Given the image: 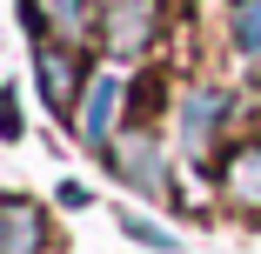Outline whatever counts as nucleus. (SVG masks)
<instances>
[{"instance_id": "nucleus-1", "label": "nucleus", "mask_w": 261, "mask_h": 254, "mask_svg": "<svg viewBox=\"0 0 261 254\" xmlns=\"http://www.w3.org/2000/svg\"><path fill=\"white\" fill-rule=\"evenodd\" d=\"M154 14H161L154 0H114L108 7V40L121 47V54H141L147 34H154Z\"/></svg>"}, {"instance_id": "nucleus-2", "label": "nucleus", "mask_w": 261, "mask_h": 254, "mask_svg": "<svg viewBox=\"0 0 261 254\" xmlns=\"http://www.w3.org/2000/svg\"><path fill=\"white\" fill-rule=\"evenodd\" d=\"M34 80H40V94H47V107L61 114L67 100H74V80H81V67H74V54H61V47H40Z\"/></svg>"}, {"instance_id": "nucleus-3", "label": "nucleus", "mask_w": 261, "mask_h": 254, "mask_svg": "<svg viewBox=\"0 0 261 254\" xmlns=\"http://www.w3.org/2000/svg\"><path fill=\"white\" fill-rule=\"evenodd\" d=\"M34 20L54 34V40H87V27H94L87 0H34Z\"/></svg>"}, {"instance_id": "nucleus-4", "label": "nucleus", "mask_w": 261, "mask_h": 254, "mask_svg": "<svg viewBox=\"0 0 261 254\" xmlns=\"http://www.w3.org/2000/svg\"><path fill=\"white\" fill-rule=\"evenodd\" d=\"M221 187H228L234 208H261V147H241L228 161V174H221Z\"/></svg>"}, {"instance_id": "nucleus-5", "label": "nucleus", "mask_w": 261, "mask_h": 254, "mask_svg": "<svg viewBox=\"0 0 261 254\" xmlns=\"http://www.w3.org/2000/svg\"><path fill=\"white\" fill-rule=\"evenodd\" d=\"M114 154H121V174H127L134 187L161 194V167H154V140H147V134H127V140L114 147Z\"/></svg>"}, {"instance_id": "nucleus-6", "label": "nucleus", "mask_w": 261, "mask_h": 254, "mask_svg": "<svg viewBox=\"0 0 261 254\" xmlns=\"http://www.w3.org/2000/svg\"><path fill=\"white\" fill-rule=\"evenodd\" d=\"M114 114H121V80H100V87H94V100H87V121H81V134L100 147V140L114 134Z\"/></svg>"}, {"instance_id": "nucleus-7", "label": "nucleus", "mask_w": 261, "mask_h": 254, "mask_svg": "<svg viewBox=\"0 0 261 254\" xmlns=\"http://www.w3.org/2000/svg\"><path fill=\"white\" fill-rule=\"evenodd\" d=\"M40 247V214L27 201H7V254H34Z\"/></svg>"}, {"instance_id": "nucleus-8", "label": "nucleus", "mask_w": 261, "mask_h": 254, "mask_svg": "<svg viewBox=\"0 0 261 254\" xmlns=\"http://www.w3.org/2000/svg\"><path fill=\"white\" fill-rule=\"evenodd\" d=\"M215 121H221V100H215V94H194V100H188V154L207 147V127H215Z\"/></svg>"}, {"instance_id": "nucleus-9", "label": "nucleus", "mask_w": 261, "mask_h": 254, "mask_svg": "<svg viewBox=\"0 0 261 254\" xmlns=\"http://www.w3.org/2000/svg\"><path fill=\"white\" fill-rule=\"evenodd\" d=\"M234 34H241V47L261 54V0H241V7H234Z\"/></svg>"}]
</instances>
